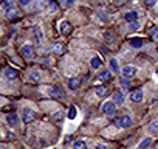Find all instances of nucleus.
I'll use <instances>...</instances> for the list:
<instances>
[{
	"instance_id": "2f4dec72",
	"label": "nucleus",
	"mask_w": 158,
	"mask_h": 149,
	"mask_svg": "<svg viewBox=\"0 0 158 149\" xmlns=\"http://www.w3.org/2000/svg\"><path fill=\"white\" fill-rule=\"evenodd\" d=\"M73 3H74V0H65V5L67 6H71Z\"/></svg>"
},
{
	"instance_id": "9d476101",
	"label": "nucleus",
	"mask_w": 158,
	"mask_h": 149,
	"mask_svg": "<svg viewBox=\"0 0 158 149\" xmlns=\"http://www.w3.org/2000/svg\"><path fill=\"white\" fill-rule=\"evenodd\" d=\"M96 95H98L99 98H104V96H107V95H109V87H106V86H101V87H98V89H96Z\"/></svg>"
},
{
	"instance_id": "4be33fe9",
	"label": "nucleus",
	"mask_w": 158,
	"mask_h": 149,
	"mask_svg": "<svg viewBox=\"0 0 158 149\" xmlns=\"http://www.w3.org/2000/svg\"><path fill=\"white\" fill-rule=\"evenodd\" d=\"M149 132H150L152 135H156V134H158V123L149 124Z\"/></svg>"
},
{
	"instance_id": "393cba45",
	"label": "nucleus",
	"mask_w": 158,
	"mask_h": 149,
	"mask_svg": "<svg viewBox=\"0 0 158 149\" xmlns=\"http://www.w3.org/2000/svg\"><path fill=\"white\" fill-rule=\"evenodd\" d=\"M30 79H31V81H34V83H36V81H39V79H40V73H39V71H31Z\"/></svg>"
},
{
	"instance_id": "7c9ffc66",
	"label": "nucleus",
	"mask_w": 158,
	"mask_h": 149,
	"mask_svg": "<svg viewBox=\"0 0 158 149\" xmlns=\"http://www.w3.org/2000/svg\"><path fill=\"white\" fill-rule=\"evenodd\" d=\"M138 27H139V25H138L136 22H133V23H130V30H138Z\"/></svg>"
},
{
	"instance_id": "39448f33",
	"label": "nucleus",
	"mask_w": 158,
	"mask_h": 149,
	"mask_svg": "<svg viewBox=\"0 0 158 149\" xmlns=\"http://www.w3.org/2000/svg\"><path fill=\"white\" fill-rule=\"evenodd\" d=\"M123 74H124L123 78H127V79H129V78H132V76H135V74H136V68L132 67V65H127V67H124Z\"/></svg>"
},
{
	"instance_id": "f704fd0d",
	"label": "nucleus",
	"mask_w": 158,
	"mask_h": 149,
	"mask_svg": "<svg viewBox=\"0 0 158 149\" xmlns=\"http://www.w3.org/2000/svg\"><path fill=\"white\" fill-rule=\"evenodd\" d=\"M156 71H158V67H156Z\"/></svg>"
},
{
	"instance_id": "a211bd4d",
	"label": "nucleus",
	"mask_w": 158,
	"mask_h": 149,
	"mask_svg": "<svg viewBox=\"0 0 158 149\" xmlns=\"http://www.w3.org/2000/svg\"><path fill=\"white\" fill-rule=\"evenodd\" d=\"M102 65V59L99 57V56H95L93 59H92V67L93 68H99Z\"/></svg>"
},
{
	"instance_id": "b1692460",
	"label": "nucleus",
	"mask_w": 158,
	"mask_h": 149,
	"mask_svg": "<svg viewBox=\"0 0 158 149\" xmlns=\"http://www.w3.org/2000/svg\"><path fill=\"white\" fill-rule=\"evenodd\" d=\"M149 34L153 37V39H158V27L155 25V27H152L150 30H149Z\"/></svg>"
},
{
	"instance_id": "6ab92c4d",
	"label": "nucleus",
	"mask_w": 158,
	"mask_h": 149,
	"mask_svg": "<svg viewBox=\"0 0 158 149\" xmlns=\"http://www.w3.org/2000/svg\"><path fill=\"white\" fill-rule=\"evenodd\" d=\"M109 65H110V70H112L113 73H118V71H119V67H118V61H116V59H110Z\"/></svg>"
},
{
	"instance_id": "9b49d317",
	"label": "nucleus",
	"mask_w": 158,
	"mask_h": 149,
	"mask_svg": "<svg viewBox=\"0 0 158 149\" xmlns=\"http://www.w3.org/2000/svg\"><path fill=\"white\" fill-rule=\"evenodd\" d=\"M113 100H115V101H113L115 104L121 106V104L124 103V95H123L121 92H115V93H113Z\"/></svg>"
},
{
	"instance_id": "473e14b6",
	"label": "nucleus",
	"mask_w": 158,
	"mask_h": 149,
	"mask_svg": "<svg viewBox=\"0 0 158 149\" xmlns=\"http://www.w3.org/2000/svg\"><path fill=\"white\" fill-rule=\"evenodd\" d=\"M45 65H47V67L51 65V59H45Z\"/></svg>"
},
{
	"instance_id": "20e7f679",
	"label": "nucleus",
	"mask_w": 158,
	"mask_h": 149,
	"mask_svg": "<svg viewBox=\"0 0 158 149\" xmlns=\"http://www.w3.org/2000/svg\"><path fill=\"white\" fill-rule=\"evenodd\" d=\"M36 120V112H33L31 109H25L23 110V121L25 123H31Z\"/></svg>"
},
{
	"instance_id": "7ed1b4c3",
	"label": "nucleus",
	"mask_w": 158,
	"mask_h": 149,
	"mask_svg": "<svg viewBox=\"0 0 158 149\" xmlns=\"http://www.w3.org/2000/svg\"><path fill=\"white\" fill-rule=\"evenodd\" d=\"M48 95H50L51 98H54V100H60V98L64 96V93H62V90H60L59 87H50V89H48Z\"/></svg>"
},
{
	"instance_id": "5701e85b",
	"label": "nucleus",
	"mask_w": 158,
	"mask_h": 149,
	"mask_svg": "<svg viewBox=\"0 0 158 149\" xmlns=\"http://www.w3.org/2000/svg\"><path fill=\"white\" fill-rule=\"evenodd\" d=\"M53 50H54V51H56L57 54H62L65 48H64V45H62V44H54V47H53Z\"/></svg>"
},
{
	"instance_id": "423d86ee",
	"label": "nucleus",
	"mask_w": 158,
	"mask_h": 149,
	"mask_svg": "<svg viewBox=\"0 0 158 149\" xmlns=\"http://www.w3.org/2000/svg\"><path fill=\"white\" fill-rule=\"evenodd\" d=\"M81 78H79V76H74V78H71L70 81H68V87L71 89V90H76V89H79V87H81Z\"/></svg>"
},
{
	"instance_id": "a878e982",
	"label": "nucleus",
	"mask_w": 158,
	"mask_h": 149,
	"mask_svg": "<svg viewBox=\"0 0 158 149\" xmlns=\"http://www.w3.org/2000/svg\"><path fill=\"white\" fill-rule=\"evenodd\" d=\"M85 147H87V144H85V141H82V140H79V141L74 143V149H85Z\"/></svg>"
},
{
	"instance_id": "f8f14e48",
	"label": "nucleus",
	"mask_w": 158,
	"mask_h": 149,
	"mask_svg": "<svg viewBox=\"0 0 158 149\" xmlns=\"http://www.w3.org/2000/svg\"><path fill=\"white\" fill-rule=\"evenodd\" d=\"M124 19H126L127 22L133 23V22H136V19H138V14H136L135 11H130V13H127V14L124 16Z\"/></svg>"
},
{
	"instance_id": "f3484780",
	"label": "nucleus",
	"mask_w": 158,
	"mask_h": 149,
	"mask_svg": "<svg viewBox=\"0 0 158 149\" xmlns=\"http://www.w3.org/2000/svg\"><path fill=\"white\" fill-rule=\"evenodd\" d=\"M130 45H132L133 48H141V47H143V39L135 37V39H132V40H130Z\"/></svg>"
},
{
	"instance_id": "412c9836",
	"label": "nucleus",
	"mask_w": 158,
	"mask_h": 149,
	"mask_svg": "<svg viewBox=\"0 0 158 149\" xmlns=\"http://www.w3.org/2000/svg\"><path fill=\"white\" fill-rule=\"evenodd\" d=\"M76 115H77V109H76L74 106H71V107L68 109V118L73 120V118H76Z\"/></svg>"
},
{
	"instance_id": "1a4fd4ad",
	"label": "nucleus",
	"mask_w": 158,
	"mask_h": 149,
	"mask_svg": "<svg viewBox=\"0 0 158 149\" xmlns=\"http://www.w3.org/2000/svg\"><path fill=\"white\" fill-rule=\"evenodd\" d=\"M5 78H6V79H10V81L16 79V78H17V70H13V68H6V70H5Z\"/></svg>"
},
{
	"instance_id": "2eb2a0df",
	"label": "nucleus",
	"mask_w": 158,
	"mask_h": 149,
	"mask_svg": "<svg viewBox=\"0 0 158 149\" xmlns=\"http://www.w3.org/2000/svg\"><path fill=\"white\" fill-rule=\"evenodd\" d=\"M112 79V73L110 71H102L101 74H99V81H102V83H107V81H110Z\"/></svg>"
},
{
	"instance_id": "0eeeda50",
	"label": "nucleus",
	"mask_w": 158,
	"mask_h": 149,
	"mask_svg": "<svg viewBox=\"0 0 158 149\" xmlns=\"http://www.w3.org/2000/svg\"><path fill=\"white\" fill-rule=\"evenodd\" d=\"M130 100H132L133 103H139V101H143V90H141V89L133 90V92L130 93Z\"/></svg>"
},
{
	"instance_id": "dca6fc26",
	"label": "nucleus",
	"mask_w": 158,
	"mask_h": 149,
	"mask_svg": "<svg viewBox=\"0 0 158 149\" xmlns=\"http://www.w3.org/2000/svg\"><path fill=\"white\" fill-rule=\"evenodd\" d=\"M33 33H34V39L37 40V44H40V42H42V30H40L39 27H36V28L33 30Z\"/></svg>"
},
{
	"instance_id": "bb28decb",
	"label": "nucleus",
	"mask_w": 158,
	"mask_h": 149,
	"mask_svg": "<svg viewBox=\"0 0 158 149\" xmlns=\"http://www.w3.org/2000/svg\"><path fill=\"white\" fill-rule=\"evenodd\" d=\"M150 143H152V138L149 137V138H146V140H144V141L139 144V147H138V149H147V146H149Z\"/></svg>"
},
{
	"instance_id": "c756f323",
	"label": "nucleus",
	"mask_w": 158,
	"mask_h": 149,
	"mask_svg": "<svg viewBox=\"0 0 158 149\" xmlns=\"http://www.w3.org/2000/svg\"><path fill=\"white\" fill-rule=\"evenodd\" d=\"M30 2H31V0H19V3H20L22 6H27V5H30Z\"/></svg>"
},
{
	"instance_id": "6e6552de",
	"label": "nucleus",
	"mask_w": 158,
	"mask_h": 149,
	"mask_svg": "<svg viewBox=\"0 0 158 149\" xmlns=\"http://www.w3.org/2000/svg\"><path fill=\"white\" fill-rule=\"evenodd\" d=\"M130 124H132V118H130L129 115L119 117V121H118V126H119V127H129Z\"/></svg>"
},
{
	"instance_id": "72a5a7b5",
	"label": "nucleus",
	"mask_w": 158,
	"mask_h": 149,
	"mask_svg": "<svg viewBox=\"0 0 158 149\" xmlns=\"http://www.w3.org/2000/svg\"><path fill=\"white\" fill-rule=\"evenodd\" d=\"M96 149H107V146H102L101 144V146H96Z\"/></svg>"
},
{
	"instance_id": "aec40b11",
	"label": "nucleus",
	"mask_w": 158,
	"mask_h": 149,
	"mask_svg": "<svg viewBox=\"0 0 158 149\" xmlns=\"http://www.w3.org/2000/svg\"><path fill=\"white\" fill-rule=\"evenodd\" d=\"M6 13H8V17H10V19H13V17H17V14H19V11H17L14 6H11L10 10H6Z\"/></svg>"
},
{
	"instance_id": "4468645a",
	"label": "nucleus",
	"mask_w": 158,
	"mask_h": 149,
	"mask_svg": "<svg viewBox=\"0 0 158 149\" xmlns=\"http://www.w3.org/2000/svg\"><path fill=\"white\" fill-rule=\"evenodd\" d=\"M6 120H8V123H10L11 126H17V124H19V118H17L16 113H10V115L6 117Z\"/></svg>"
},
{
	"instance_id": "c85d7f7f",
	"label": "nucleus",
	"mask_w": 158,
	"mask_h": 149,
	"mask_svg": "<svg viewBox=\"0 0 158 149\" xmlns=\"http://www.w3.org/2000/svg\"><path fill=\"white\" fill-rule=\"evenodd\" d=\"M156 3V0H144V5L146 6H153Z\"/></svg>"
},
{
	"instance_id": "cd10ccee",
	"label": "nucleus",
	"mask_w": 158,
	"mask_h": 149,
	"mask_svg": "<svg viewBox=\"0 0 158 149\" xmlns=\"http://www.w3.org/2000/svg\"><path fill=\"white\" fill-rule=\"evenodd\" d=\"M121 86H123V89H124V90H127V89H129L130 83L127 81V78H121Z\"/></svg>"
},
{
	"instance_id": "ddd939ff",
	"label": "nucleus",
	"mask_w": 158,
	"mask_h": 149,
	"mask_svg": "<svg viewBox=\"0 0 158 149\" xmlns=\"http://www.w3.org/2000/svg\"><path fill=\"white\" fill-rule=\"evenodd\" d=\"M70 31H71V25L68 22H62L60 23V33L62 34H70Z\"/></svg>"
},
{
	"instance_id": "f03ea898",
	"label": "nucleus",
	"mask_w": 158,
	"mask_h": 149,
	"mask_svg": "<svg viewBox=\"0 0 158 149\" xmlns=\"http://www.w3.org/2000/svg\"><path fill=\"white\" fill-rule=\"evenodd\" d=\"M22 56H23L25 59L34 57V48H33L31 45H23V47H22Z\"/></svg>"
},
{
	"instance_id": "f257e3e1",
	"label": "nucleus",
	"mask_w": 158,
	"mask_h": 149,
	"mask_svg": "<svg viewBox=\"0 0 158 149\" xmlns=\"http://www.w3.org/2000/svg\"><path fill=\"white\" fill-rule=\"evenodd\" d=\"M115 106H116V104H115L113 101H109V103H106V104L102 106V112H104V113H106V115H107V117H109L110 120L113 118V112H115Z\"/></svg>"
}]
</instances>
